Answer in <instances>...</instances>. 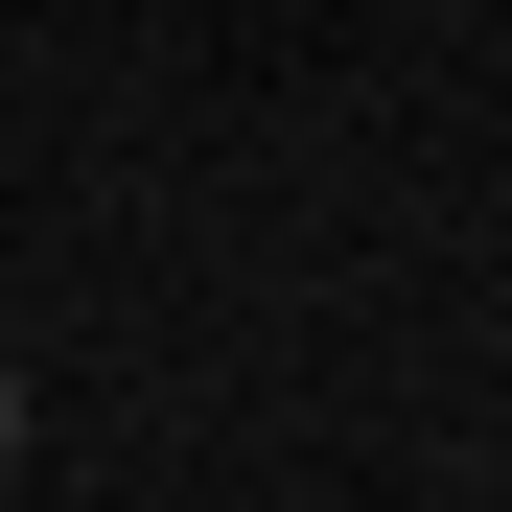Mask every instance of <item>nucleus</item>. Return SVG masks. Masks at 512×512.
Here are the masks:
<instances>
[{
	"mask_svg": "<svg viewBox=\"0 0 512 512\" xmlns=\"http://www.w3.org/2000/svg\"><path fill=\"white\" fill-rule=\"evenodd\" d=\"M0 443H24V396H0Z\"/></svg>",
	"mask_w": 512,
	"mask_h": 512,
	"instance_id": "1",
	"label": "nucleus"
}]
</instances>
